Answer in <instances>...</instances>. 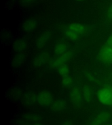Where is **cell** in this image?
<instances>
[{"instance_id":"6da1fadb","label":"cell","mask_w":112,"mask_h":125,"mask_svg":"<svg viewBox=\"0 0 112 125\" xmlns=\"http://www.w3.org/2000/svg\"><path fill=\"white\" fill-rule=\"evenodd\" d=\"M85 31L84 26L77 22L70 23L65 30L66 37L71 41H76L82 37Z\"/></svg>"},{"instance_id":"7a4b0ae2","label":"cell","mask_w":112,"mask_h":125,"mask_svg":"<svg viewBox=\"0 0 112 125\" xmlns=\"http://www.w3.org/2000/svg\"><path fill=\"white\" fill-rule=\"evenodd\" d=\"M36 101L40 106L46 107L51 105L53 102L52 94L48 91H43L39 92L36 97Z\"/></svg>"},{"instance_id":"3957f363","label":"cell","mask_w":112,"mask_h":125,"mask_svg":"<svg viewBox=\"0 0 112 125\" xmlns=\"http://www.w3.org/2000/svg\"><path fill=\"white\" fill-rule=\"evenodd\" d=\"M73 55V51H67L64 54L58 56L56 59L52 61V62L50 63V66L54 69H58L59 66H60L64 64H66V62L70 60L72 58Z\"/></svg>"},{"instance_id":"277c9868","label":"cell","mask_w":112,"mask_h":125,"mask_svg":"<svg viewBox=\"0 0 112 125\" xmlns=\"http://www.w3.org/2000/svg\"><path fill=\"white\" fill-rule=\"evenodd\" d=\"M97 96L101 104L106 105H112V89L103 88L98 91Z\"/></svg>"},{"instance_id":"5b68a950","label":"cell","mask_w":112,"mask_h":125,"mask_svg":"<svg viewBox=\"0 0 112 125\" xmlns=\"http://www.w3.org/2000/svg\"><path fill=\"white\" fill-rule=\"evenodd\" d=\"M70 99L72 103L77 106L81 105L83 100H84L83 96L82 91L78 87H74L71 90L70 93Z\"/></svg>"},{"instance_id":"8992f818","label":"cell","mask_w":112,"mask_h":125,"mask_svg":"<svg viewBox=\"0 0 112 125\" xmlns=\"http://www.w3.org/2000/svg\"><path fill=\"white\" fill-rule=\"evenodd\" d=\"M100 59L105 62H112V47L105 46L100 51Z\"/></svg>"},{"instance_id":"52a82bcc","label":"cell","mask_w":112,"mask_h":125,"mask_svg":"<svg viewBox=\"0 0 112 125\" xmlns=\"http://www.w3.org/2000/svg\"><path fill=\"white\" fill-rule=\"evenodd\" d=\"M51 32L49 30H46L39 35L36 41V46L39 49L44 48L49 42L51 38Z\"/></svg>"},{"instance_id":"ba28073f","label":"cell","mask_w":112,"mask_h":125,"mask_svg":"<svg viewBox=\"0 0 112 125\" xmlns=\"http://www.w3.org/2000/svg\"><path fill=\"white\" fill-rule=\"evenodd\" d=\"M50 108L54 112H62L66 109V102L64 99H58L53 102Z\"/></svg>"},{"instance_id":"9c48e42d","label":"cell","mask_w":112,"mask_h":125,"mask_svg":"<svg viewBox=\"0 0 112 125\" xmlns=\"http://www.w3.org/2000/svg\"><path fill=\"white\" fill-rule=\"evenodd\" d=\"M68 44L63 41H60L56 44L55 46V53L57 56H60L68 51Z\"/></svg>"},{"instance_id":"30bf717a","label":"cell","mask_w":112,"mask_h":125,"mask_svg":"<svg viewBox=\"0 0 112 125\" xmlns=\"http://www.w3.org/2000/svg\"><path fill=\"white\" fill-rule=\"evenodd\" d=\"M49 55L47 53H43L37 55L33 61V64L35 66H42L47 63Z\"/></svg>"},{"instance_id":"8fae6325","label":"cell","mask_w":112,"mask_h":125,"mask_svg":"<svg viewBox=\"0 0 112 125\" xmlns=\"http://www.w3.org/2000/svg\"><path fill=\"white\" fill-rule=\"evenodd\" d=\"M37 21L33 19L28 20L27 21H26L22 25V28L24 31L26 32H30L33 31L35 29L36 25H37Z\"/></svg>"},{"instance_id":"7c38bea8","label":"cell","mask_w":112,"mask_h":125,"mask_svg":"<svg viewBox=\"0 0 112 125\" xmlns=\"http://www.w3.org/2000/svg\"><path fill=\"white\" fill-rule=\"evenodd\" d=\"M27 46V42L24 39H19L14 43L13 49L17 52H22L26 49Z\"/></svg>"},{"instance_id":"4fadbf2b","label":"cell","mask_w":112,"mask_h":125,"mask_svg":"<svg viewBox=\"0 0 112 125\" xmlns=\"http://www.w3.org/2000/svg\"><path fill=\"white\" fill-rule=\"evenodd\" d=\"M25 59V55L23 53L19 52L16 55L13 59V65L14 67H17V66L21 65L22 64H23Z\"/></svg>"},{"instance_id":"5bb4252c","label":"cell","mask_w":112,"mask_h":125,"mask_svg":"<svg viewBox=\"0 0 112 125\" xmlns=\"http://www.w3.org/2000/svg\"><path fill=\"white\" fill-rule=\"evenodd\" d=\"M82 93L84 100L87 102H90L91 100L92 97V91L89 87L85 86L83 88Z\"/></svg>"},{"instance_id":"9a60e30c","label":"cell","mask_w":112,"mask_h":125,"mask_svg":"<svg viewBox=\"0 0 112 125\" xmlns=\"http://www.w3.org/2000/svg\"><path fill=\"white\" fill-rule=\"evenodd\" d=\"M110 119V115L107 113H102L96 117V119L94 120V124L95 125H99L102 124V123H104L106 121H109L108 119Z\"/></svg>"},{"instance_id":"2e32d148","label":"cell","mask_w":112,"mask_h":125,"mask_svg":"<svg viewBox=\"0 0 112 125\" xmlns=\"http://www.w3.org/2000/svg\"><path fill=\"white\" fill-rule=\"evenodd\" d=\"M61 83L62 85L65 88L70 87L73 83V80L71 77L70 75L62 76V80H61Z\"/></svg>"},{"instance_id":"e0dca14e","label":"cell","mask_w":112,"mask_h":125,"mask_svg":"<svg viewBox=\"0 0 112 125\" xmlns=\"http://www.w3.org/2000/svg\"><path fill=\"white\" fill-rule=\"evenodd\" d=\"M58 72L59 74L61 75L62 76H67V75H70V68H69L68 66L66 64H64L62 65H61L60 66H59L58 68L57 69Z\"/></svg>"},{"instance_id":"ac0fdd59","label":"cell","mask_w":112,"mask_h":125,"mask_svg":"<svg viewBox=\"0 0 112 125\" xmlns=\"http://www.w3.org/2000/svg\"><path fill=\"white\" fill-rule=\"evenodd\" d=\"M37 0H20V4L23 7H29L33 5Z\"/></svg>"},{"instance_id":"d6986e66","label":"cell","mask_w":112,"mask_h":125,"mask_svg":"<svg viewBox=\"0 0 112 125\" xmlns=\"http://www.w3.org/2000/svg\"><path fill=\"white\" fill-rule=\"evenodd\" d=\"M107 14L110 19H112V4L110 6V7L108 8Z\"/></svg>"},{"instance_id":"ffe728a7","label":"cell","mask_w":112,"mask_h":125,"mask_svg":"<svg viewBox=\"0 0 112 125\" xmlns=\"http://www.w3.org/2000/svg\"><path fill=\"white\" fill-rule=\"evenodd\" d=\"M106 44H107V46L112 47V35L109 36V37L107 39V40H106Z\"/></svg>"},{"instance_id":"44dd1931","label":"cell","mask_w":112,"mask_h":125,"mask_svg":"<svg viewBox=\"0 0 112 125\" xmlns=\"http://www.w3.org/2000/svg\"><path fill=\"white\" fill-rule=\"evenodd\" d=\"M62 125H73V124L70 121H66L62 123Z\"/></svg>"},{"instance_id":"7402d4cb","label":"cell","mask_w":112,"mask_h":125,"mask_svg":"<svg viewBox=\"0 0 112 125\" xmlns=\"http://www.w3.org/2000/svg\"><path fill=\"white\" fill-rule=\"evenodd\" d=\"M33 125H43L42 124H40V123H35V124H33Z\"/></svg>"},{"instance_id":"603a6c76","label":"cell","mask_w":112,"mask_h":125,"mask_svg":"<svg viewBox=\"0 0 112 125\" xmlns=\"http://www.w3.org/2000/svg\"><path fill=\"white\" fill-rule=\"evenodd\" d=\"M75 1H84V0H75Z\"/></svg>"},{"instance_id":"cb8c5ba5","label":"cell","mask_w":112,"mask_h":125,"mask_svg":"<svg viewBox=\"0 0 112 125\" xmlns=\"http://www.w3.org/2000/svg\"><path fill=\"white\" fill-rule=\"evenodd\" d=\"M112 125V124H109V125Z\"/></svg>"}]
</instances>
